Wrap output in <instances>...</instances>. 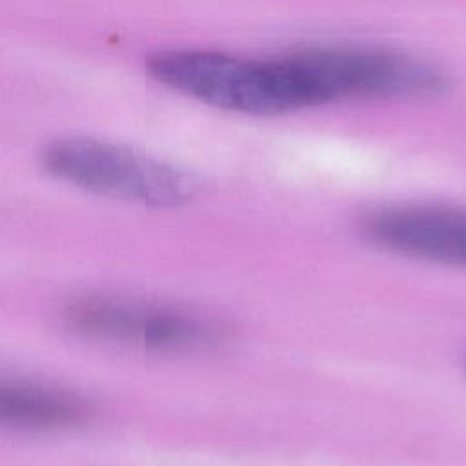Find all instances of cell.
I'll list each match as a JSON object with an SVG mask.
<instances>
[{
  "instance_id": "1",
  "label": "cell",
  "mask_w": 466,
  "mask_h": 466,
  "mask_svg": "<svg viewBox=\"0 0 466 466\" xmlns=\"http://www.w3.org/2000/svg\"><path fill=\"white\" fill-rule=\"evenodd\" d=\"M147 69L158 84L231 113L277 116L308 107L286 56L253 60L218 51L173 49L151 56Z\"/></svg>"
},
{
  "instance_id": "4",
  "label": "cell",
  "mask_w": 466,
  "mask_h": 466,
  "mask_svg": "<svg viewBox=\"0 0 466 466\" xmlns=\"http://www.w3.org/2000/svg\"><path fill=\"white\" fill-rule=\"evenodd\" d=\"M67 319L89 337L160 351L209 348L224 337L217 324L193 313L126 299H84L71 306Z\"/></svg>"
},
{
  "instance_id": "2",
  "label": "cell",
  "mask_w": 466,
  "mask_h": 466,
  "mask_svg": "<svg viewBox=\"0 0 466 466\" xmlns=\"http://www.w3.org/2000/svg\"><path fill=\"white\" fill-rule=\"evenodd\" d=\"M288 58L309 107L340 100L433 98L450 87L441 67L390 49L309 47Z\"/></svg>"
},
{
  "instance_id": "6",
  "label": "cell",
  "mask_w": 466,
  "mask_h": 466,
  "mask_svg": "<svg viewBox=\"0 0 466 466\" xmlns=\"http://www.w3.org/2000/svg\"><path fill=\"white\" fill-rule=\"evenodd\" d=\"M89 417L87 404L66 390L13 380L0 388V419L18 430L75 428Z\"/></svg>"
},
{
  "instance_id": "5",
  "label": "cell",
  "mask_w": 466,
  "mask_h": 466,
  "mask_svg": "<svg viewBox=\"0 0 466 466\" xmlns=\"http://www.w3.org/2000/svg\"><path fill=\"white\" fill-rule=\"evenodd\" d=\"M362 231L375 246L410 258L466 268V208L397 204L366 215Z\"/></svg>"
},
{
  "instance_id": "3",
  "label": "cell",
  "mask_w": 466,
  "mask_h": 466,
  "mask_svg": "<svg viewBox=\"0 0 466 466\" xmlns=\"http://www.w3.org/2000/svg\"><path fill=\"white\" fill-rule=\"evenodd\" d=\"M42 162L53 177L80 189L153 208L186 204L198 189L197 180L177 166L87 137L55 140Z\"/></svg>"
}]
</instances>
